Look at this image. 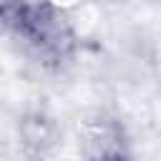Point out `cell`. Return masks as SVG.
<instances>
[{"instance_id":"cell-1","label":"cell","mask_w":161,"mask_h":161,"mask_svg":"<svg viewBox=\"0 0 161 161\" xmlns=\"http://www.w3.org/2000/svg\"><path fill=\"white\" fill-rule=\"evenodd\" d=\"M0 25L40 60L60 63L73 50V33L65 18L43 0H3Z\"/></svg>"}]
</instances>
